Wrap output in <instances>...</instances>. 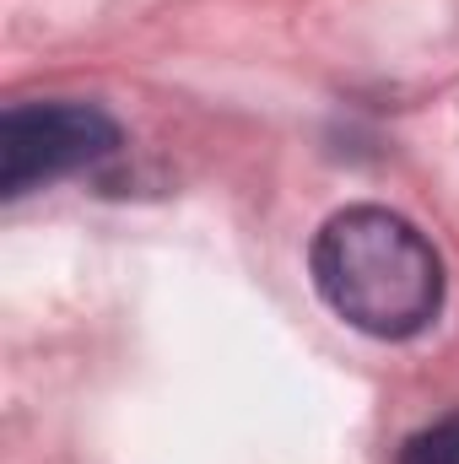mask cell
Wrapping results in <instances>:
<instances>
[{
	"label": "cell",
	"mask_w": 459,
	"mask_h": 464,
	"mask_svg": "<svg viewBox=\"0 0 459 464\" xmlns=\"http://www.w3.org/2000/svg\"><path fill=\"white\" fill-rule=\"evenodd\" d=\"M119 151V124L98 103H22L0 119V195L16 200L38 184L82 173Z\"/></svg>",
	"instance_id": "7a4b0ae2"
},
{
	"label": "cell",
	"mask_w": 459,
	"mask_h": 464,
	"mask_svg": "<svg viewBox=\"0 0 459 464\" xmlns=\"http://www.w3.org/2000/svg\"><path fill=\"white\" fill-rule=\"evenodd\" d=\"M395 464H459V416H444L400 443Z\"/></svg>",
	"instance_id": "3957f363"
},
{
	"label": "cell",
	"mask_w": 459,
	"mask_h": 464,
	"mask_svg": "<svg viewBox=\"0 0 459 464\" xmlns=\"http://www.w3.org/2000/svg\"><path fill=\"white\" fill-rule=\"evenodd\" d=\"M308 270L319 297L373 341H411L444 308L438 248L422 237L416 222L384 206L336 211L308 248Z\"/></svg>",
	"instance_id": "6da1fadb"
}]
</instances>
